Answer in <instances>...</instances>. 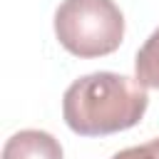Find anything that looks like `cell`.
Listing matches in <instances>:
<instances>
[{
	"instance_id": "cell-1",
	"label": "cell",
	"mask_w": 159,
	"mask_h": 159,
	"mask_svg": "<svg viewBox=\"0 0 159 159\" xmlns=\"http://www.w3.org/2000/svg\"><path fill=\"white\" fill-rule=\"evenodd\" d=\"M147 104V87L137 77L92 72L65 89L62 117L80 137H107L139 124Z\"/></svg>"
},
{
	"instance_id": "cell-2",
	"label": "cell",
	"mask_w": 159,
	"mask_h": 159,
	"mask_svg": "<svg viewBox=\"0 0 159 159\" xmlns=\"http://www.w3.org/2000/svg\"><path fill=\"white\" fill-rule=\"evenodd\" d=\"M55 35L75 57H104L124 40V15L114 0H62L55 10Z\"/></svg>"
},
{
	"instance_id": "cell-3",
	"label": "cell",
	"mask_w": 159,
	"mask_h": 159,
	"mask_svg": "<svg viewBox=\"0 0 159 159\" xmlns=\"http://www.w3.org/2000/svg\"><path fill=\"white\" fill-rule=\"evenodd\" d=\"M2 159H65L62 144L42 129H20L2 147Z\"/></svg>"
},
{
	"instance_id": "cell-4",
	"label": "cell",
	"mask_w": 159,
	"mask_h": 159,
	"mask_svg": "<svg viewBox=\"0 0 159 159\" xmlns=\"http://www.w3.org/2000/svg\"><path fill=\"white\" fill-rule=\"evenodd\" d=\"M134 75L144 87L159 89V27L139 47L134 60Z\"/></svg>"
},
{
	"instance_id": "cell-5",
	"label": "cell",
	"mask_w": 159,
	"mask_h": 159,
	"mask_svg": "<svg viewBox=\"0 0 159 159\" xmlns=\"http://www.w3.org/2000/svg\"><path fill=\"white\" fill-rule=\"evenodd\" d=\"M112 159H159V137H157V139H149L147 144L122 149V152H117Z\"/></svg>"
}]
</instances>
